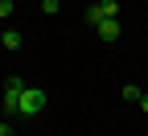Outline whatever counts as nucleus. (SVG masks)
<instances>
[{
	"label": "nucleus",
	"mask_w": 148,
	"mask_h": 136,
	"mask_svg": "<svg viewBox=\"0 0 148 136\" xmlns=\"http://www.w3.org/2000/svg\"><path fill=\"white\" fill-rule=\"evenodd\" d=\"M41 107H45V91H41V87H25V91H21V107H16V115L33 120V115H41Z\"/></svg>",
	"instance_id": "obj_1"
},
{
	"label": "nucleus",
	"mask_w": 148,
	"mask_h": 136,
	"mask_svg": "<svg viewBox=\"0 0 148 136\" xmlns=\"http://www.w3.org/2000/svg\"><path fill=\"white\" fill-rule=\"evenodd\" d=\"M21 91H25V79L12 74V79L4 83V111H8V115H16V107H21Z\"/></svg>",
	"instance_id": "obj_3"
},
{
	"label": "nucleus",
	"mask_w": 148,
	"mask_h": 136,
	"mask_svg": "<svg viewBox=\"0 0 148 136\" xmlns=\"http://www.w3.org/2000/svg\"><path fill=\"white\" fill-rule=\"evenodd\" d=\"M62 8V0H41V12H58Z\"/></svg>",
	"instance_id": "obj_6"
},
{
	"label": "nucleus",
	"mask_w": 148,
	"mask_h": 136,
	"mask_svg": "<svg viewBox=\"0 0 148 136\" xmlns=\"http://www.w3.org/2000/svg\"><path fill=\"white\" fill-rule=\"evenodd\" d=\"M0 46H4L8 54H12V50H21V33H12V29H4V33H0Z\"/></svg>",
	"instance_id": "obj_5"
},
{
	"label": "nucleus",
	"mask_w": 148,
	"mask_h": 136,
	"mask_svg": "<svg viewBox=\"0 0 148 136\" xmlns=\"http://www.w3.org/2000/svg\"><path fill=\"white\" fill-rule=\"evenodd\" d=\"M95 29H99L103 41H115V37H119V17H111V21H103V25H95Z\"/></svg>",
	"instance_id": "obj_4"
},
{
	"label": "nucleus",
	"mask_w": 148,
	"mask_h": 136,
	"mask_svg": "<svg viewBox=\"0 0 148 136\" xmlns=\"http://www.w3.org/2000/svg\"><path fill=\"white\" fill-rule=\"evenodd\" d=\"M12 8H16V4H12V0H0V17H8Z\"/></svg>",
	"instance_id": "obj_7"
},
{
	"label": "nucleus",
	"mask_w": 148,
	"mask_h": 136,
	"mask_svg": "<svg viewBox=\"0 0 148 136\" xmlns=\"http://www.w3.org/2000/svg\"><path fill=\"white\" fill-rule=\"evenodd\" d=\"M140 111H148V91H144V95H140Z\"/></svg>",
	"instance_id": "obj_9"
},
{
	"label": "nucleus",
	"mask_w": 148,
	"mask_h": 136,
	"mask_svg": "<svg viewBox=\"0 0 148 136\" xmlns=\"http://www.w3.org/2000/svg\"><path fill=\"white\" fill-rule=\"evenodd\" d=\"M111 17H119V0H99V4L86 8V21L90 25H103V21H111Z\"/></svg>",
	"instance_id": "obj_2"
},
{
	"label": "nucleus",
	"mask_w": 148,
	"mask_h": 136,
	"mask_svg": "<svg viewBox=\"0 0 148 136\" xmlns=\"http://www.w3.org/2000/svg\"><path fill=\"white\" fill-rule=\"evenodd\" d=\"M0 136H16V132H12V124H4V120H0Z\"/></svg>",
	"instance_id": "obj_8"
}]
</instances>
